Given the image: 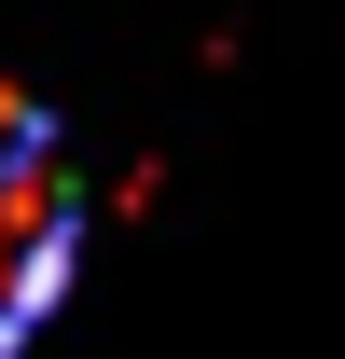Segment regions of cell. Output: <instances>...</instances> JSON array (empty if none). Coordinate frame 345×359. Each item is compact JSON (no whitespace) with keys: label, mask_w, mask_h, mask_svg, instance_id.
<instances>
[{"label":"cell","mask_w":345,"mask_h":359,"mask_svg":"<svg viewBox=\"0 0 345 359\" xmlns=\"http://www.w3.org/2000/svg\"><path fill=\"white\" fill-rule=\"evenodd\" d=\"M83 263V180H69V138L28 83H0V359L55 318Z\"/></svg>","instance_id":"cell-1"}]
</instances>
